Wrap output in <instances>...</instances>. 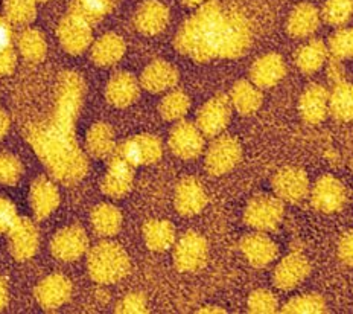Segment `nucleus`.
Wrapping results in <instances>:
<instances>
[{
	"label": "nucleus",
	"mask_w": 353,
	"mask_h": 314,
	"mask_svg": "<svg viewBox=\"0 0 353 314\" xmlns=\"http://www.w3.org/2000/svg\"><path fill=\"white\" fill-rule=\"evenodd\" d=\"M87 151L93 157L112 156L114 151V135L107 124H94L87 135Z\"/></svg>",
	"instance_id": "nucleus-30"
},
{
	"label": "nucleus",
	"mask_w": 353,
	"mask_h": 314,
	"mask_svg": "<svg viewBox=\"0 0 353 314\" xmlns=\"http://www.w3.org/2000/svg\"><path fill=\"white\" fill-rule=\"evenodd\" d=\"M169 145L181 159H195L204 148V139L200 128L190 122H180L172 128Z\"/></svg>",
	"instance_id": "nucleus-9"
},
{
	"label": "nucleus",
	"mask_w": 353,
	"mask_h": 314,
	"mask_svg": "<svg viewBox=\"0 0 353 314\" xmlns=\"http://www.w3.org/2000/svg\"><path fill=\"white\" fill-rule=\"evenodd\" d=\"M116 311L119 313H146L148 308H146V301L142 295H128L127 297H123L122 301L117 304Z\"/></svg>",
	"instance_id": "nucleus-44"
},
{
	"label": "nucleus",
	"mask_w": 353,
	"mask_h": 314,
	"mask_svg": "<svg viewBox=\"0 0 353 314\" xmlns=\"http://www.w3.org/2000/svg\"><path fill=\"white\" fill-rule=\"evenodd\" d=\"M329 113L343 122L352 119V86L349 83L334 84L329 93Z\"/></svg>",
	"instance_id": "nucleus-33"
},
{
	"label": "nucleus",
	"mask_w": 353,
	"mask_h": 314,
	"mask_svg": "<svg viewBox=\"0 0 353 314\" xmlns=\"http://www.w3.org/2000/svg\"><path fill=\"white\" fill-rule=\"evenodd\" d=\"M300 113L307 124H320L329 113V92L323 86H309L300 98Z\"/></svg>",
	"instance_id": "nucleus-17"
},
{
	"label": "nucleus",
	"mask_w": 353,
	"mask_h": 314,
	"mask_svg": "<svg viewBox=\"0 0 353 314\" xmlns=\"http://www.w3.org/2000/svg\"><path fill=\"white\" fill-rule=\"evenodd\" d=\"M200 313H224V310L216 308V306H205V308L200 310Z\"/></svg>",
	"instance_id": "nucleus-52"
},
{
	"label": "nucleus",
	"mask_w": 353,
	"mask_h": 314,
	"mask_svg": "<svg viewBox=\"0 0 353 314\" xmlns=\"http://www.w3.org/2000/svg\"><path fill=\"white\" fill-rule=\"evenodd\" d=\"M21 176V164L11 155H0V184L16 185Z\"/></svg>",
	"instance_id": "nucleus-41"
},
{
	"label": "nucleus",
	"mask_w": 353,
	"mask_h": 314,
	"mask_svg": "<svg viewBox=\"0 0 353 314\" xmlns=\"http://www.w3.org/2000/svg\"><path fill=\"white\" fill-rule=\"evenodd\" d=\"M252 29L245 16L219 2H205L180 28L175 48L195 61L238 58L250 48Z\"/></svg>",
	"instance_id": "nucleus-2"
},
{
	"label": "nucleus",
	"mask_w": 353,
	"mask_h": 314,
	"mask_svg": "<svg viewBox=\"0 0 353 314\" xmlns=\"http://www.w3.org/2000/svg\"><path fill=\"white\" fill-rule=\"evenodd\" d=\"M16 68V54L11 50L0 54V75H8Z\"/></svg>",
	"instance_id": "nucleus-47"
},
{
	"label": "nucleus",
	"mask_w": 353,
	"mask_h": 314,
	"mask_svg": "<svg viewBox=\"0 0 353 314\" xmlns=\"http://www.w3.org/2000/svg\"><path fill=\"white\" fill-rule=\"evenodd\" d=\"M283 218V204L276 197L259 195L248 203L245 223L257 230H273Z\"/></svg>",
	"instance_id": "nucleus-4"
},
{
	"label": "nucleus",
	"mask_w": 353,
	"mask_h": 314,
	"mask_svg": "<svg viewBox=\"0 0 353 314\" xmlns=\"http://www.w3.org/2000/svg\"><path fill=\"white\" fill-rule=\"evenodd\" d=\"M205 203H208V195L196 179H185L176 188L175 206L181 215H195L201 213Z\"/></svg>",
	"instance_id": "nucleus-19"
},
{
	"label": "nucleus",
	"mask_w": 353,
	"mask_h": 314,
	"mask_svg": "<svg viewBox=\"0 0 353 314\" xmlns=\"http://www.w3.org/2000/svg\"><path fill=\"white\" fill-rule=\"evenodd\" d=\"M60 202L57 188L48 179L40 177L31 188V204L37 218H46L55 210Z\"/></svg>",
	"instance_id": "nucleus-25"
},
{
	"label": "nucleus",
	"mask_w": 353,
	"mask_h": 314,
	"mask_svg": "<svg viewBox=\"0 0 353 314\" xmlns=\"http://www.w3.org/2000/svg\"><path fill=\"white\" fill-rule=\"evenodd\" d=\"M6 302H8V291H6L5 282L0 279V310L5 308Z\"/></svg>",
	"instance_id": "nucleus-49"
},
{
	"label": "nucleus",
	"mask_w": 353,
	"mask_h": 314,
	"mask_svg": "<svg viewBox=\"0 0 353 314\" xmlns=\"http://www.w3.org/2000/svg\"><path fill=\"white\" fill-rule=\"evenodd\" d=\"M12 49V29L10 21L0 17V54Z\"/></svg>",
	"instance_id": "nucleus-45"
},
{
	"label": "nucleus",
	"mask_w": 353,
	"mask_h": 314,
	"mask_svg": "<svg viewBox=\"0 0 353 314\" xmlns=\"http://www.w3.org/2000/svg\"><path fill=\"white\" fill-rule=\"evenodd\" d=\"M232 107L225 97H216L205 102L198 113V128L205 136H216L230 121Z\"/></svg>",
	"instance_id": "nucleus-8"
},
{
	"label": "nucleus",
	"mask_w": 353,
	"mask_h": 314,
	"mask_svg": "<svg viewBox=\"0 0 353 314\" xmlns=\"http://www.w3.org/2000/svg\"><path fill=\"white\" fill-rule=\"evenodd\" d=\"M340 258L347 262L350 266L352 264V235L350 233H345L343 235L341 241H340Z\"/></svg>",
	"instance_id": "nucleus-48"
},
{
	"label": "nucleus",
	"mask_w": 353,
	"mask_h": 314,
	"mask_svg": "<svg viewBox=\"0 0 353 314\" xmlns=\"http://www.w3.org/2000/svg\"><path fill=\"white\" fill-rule=\"evenodd\" d=\"M88 247V238L85 237L84 230L77 226L63 229L58 232L52 239L50 249L57 258L61 261H75L79 257H83Z\"/></svg>",
	"instance_id": "nucleus-15"
},
{
	"label": "nucleus",
	"mask_w": 353,
	"mask_h": 314,
	"mask_svg": "<svg viewBox=\"0 0 353 314\" xmlns=\"http://www.w3.org/2000/svg\"><path fill=\"white\" fill-rule=\"evenodd\" d=\"M8 127H10L8 116L5 115V112L0 110V137H2L6 131H8Z\"/></svg>",
	"instance_id": "nucleus-50"
},
{
	"label": "nucleus",
	"mask_w": 353,
	"mask_h": 314,
	"mask_svg": "<svg viewBox=\"0 0 353 314\" xmlns=\"http://www.w3.org/2000/svg\"><path fill=\"white\" fill-rule=\"evenodd\" d=\"M116 153L127 160L132 168L156 164L161 157V144L156 136L141 135L125 141Z\"/></svg>",
	"instance_id": "nucleus-7"
},
{
	"label": "nucleus",
	"mask_w": 353,
	"mask_h": 314,
	"mask_svg": "<svg viewBox=\"0 0 353 314\" xmlns=\"http://www.w3.org/2000/svg\"><path fill=\"white\" fill-rule=\"evenodd\" d=\"M174 259L181 272H196L208 261V243L200 233L189 232L176 244Z\"/></svg>",
	"instance_id": "nucleus-6"
},
{
	"label": "nucleus",
	"mask_w": 353,
	"mask_h": 314,
	"mask_svg": "<svg viewBox=\"0 0 353 314\" xmlns=\"http://www.w3.org/2000/svg\"><path fill=\"white\" fill-rule=\"evenodd\" d=\"M335 60H345L352 57V29H340L329 39V49Z\"/></svg>",
	"instance_id": "nucleus-39"
},
{
	"label": "nucleus",
	"mask_w": 353,
	"mask_h": 314,
	"mask_svg": "<svg viewBox=\"0 0 353 314\" xmlns=\"http://www.w3.org/2000/svg\"><path fill=\"white\" fill-rule=\"evenodd\" d=\"M179 81V74L166 61H154L142 74V86L146 90L159 93L171 89Z\"/></svg>",
	"instance_id": "nucleus-24"
},
{
	"label": "nucleus",
	"mask_w": 353,
	"mask_h": 314,
	"mask_svg": "<svg viewBox=\"0 0 353 314\" xmlns=\"http://www.w3.org/2000/svg\"><path fill=\"white\" fill-rule=\"evenodd\" d=\"M232 102L241 115H253L262 104V95L256 86L239 81L232 89Z\"/></svg>",
	"instance_id": "nucleus-32"
},
{
	"label": "nucleus",
	"mask_w": 353,
	"mask_h": 314,
	"mask_svg": "<svg viewBox=\"0 0 353 314\" xmlns=\"http://www.w3.org/2000/svg\"><path fill=\"white\" fill-rule=\"evenodd\" d=\"M143 235L151 251H166L175 239V229L169 222H150L145 224Z\"/></svg>",
	"instance_id": "nucleus-31"
},
{
	"label": "nucleus",
	"mask_w": 353,
	"mask_h": 314,
	"mask_svg": "<svg viewBox=\"0 0 353 314\" xmlns=\"http://www.w3.org/2000/svg\"><path fill=\"white\" fill-rule=\"evenodd\" d=\"M326 58L327 46L321 40H312L299 49L296 63L303 74H314L325 64Z\"/></svg>",
	"instance_id": "nucleus-29"
},
{
	"label": "nucleus",
	"mask_w": 353,
	"mask_h": 314,
	"mask_svg": "<svg viewBox=\"0 0 353 314\" xmlns=\"http://www.w3.org/2000/svg\"><path fill=\"white\" fill-rule=\"evenodd\" d=\"M273 188L279 199L290 203H300L307 195L309 181L299 168H283L273 179Z\"/></svg>",
	"instance_id": "nucleus-11"
},
{
	"label": "nucleus",
	"mask_w": 353,
	"mask_h": 314,
	"mask_svg": "<svg viewBox=\"0 0 353 314\" xmlns=\"http://www.w3.org/2000/svg\"><path fill=\"white\" fill-rule=\"evenodd\" d=\"M168 20L169 12L163 3L157 0H146L136 11L134 25L145 35H156L166 28Z\"/></svg>",
	"instance_id": "nucleus-18"
},
{
	"label": "nucleus",
	"mask_w": 353,
	"mask_h": 314,
	"mask_svg": "<svg viewBox=\"0 0 353 314\" xmlns=\"http://www.w3.org/2000/svg\"><path fill=\"white\" fill-rule=\"evenodd\" d=\"M19 49L29 61H41L46 55V41L39 31L28 29L19 39Z\"/></svg>",
	"instance_id": "nucleus-35"
},
{
	"label": "nucleus",
	"mask_w": 353,
	"mask_h": 314,
	"mask_svg": "<svg viewBox=\"0 0 353 314\" xmlns=\"http://www.w3.org/2000/svg\"><path fill=\"white\" fill-rule=\"evenodd\" d=\"M8 233L11 253L14 257L19 261L34 257L37 247H39V232H37L32 222L26 220V218H20V220L17 218Z\"/></svg>",
	"instance_id": "nucleus-14"
},
{
	"label": "nucleus",
	"mask_w": 353,
	"mask_h": 314,
	"mask_svg": "<svg viewBox=\"0 0 353 314\" xmlns=\"http://www.w3.org/2000/svg\"><path fill=\"white\" fill-rule=\"evenodd\" d=\"M241 155V145L236 139L223 136L210 145L205 156V168L213 176H223L238 165Z\"/></svg>",
	"instance_id": "nucleus-5"
},
{
	"label": "nucleus",
	"mask_w": 353,
	"mask_h": 314,
	"mask_svg": "<svg viewBox=\"0 0 353 314\" xmlns=\"http://www.w3.org/2000/svg\"><path fill=\"white\" fill-rule=\"evenodd\" d=\"M6 14L12 23L26 25L35 16L34 0H6Z\"/></svg>",
	"instance_id": "nucleus-38"
},
{
	"label": "nucleus",
	"mask_w": 353,
	"mask_h": 314,
	"mask_svg": "<svg viewBox=\"0 0 353 314\" xmlns=\"http://www.w3.org/2000/svg\"><path fill=\"white\" fill-rule=\"evenodd\" d=\"M205 2H209V0H183V3L188 6H201Z\"/></svg>",
	"instance_id": "nucleus-51"
},
{
	"label": "nucleus",
	"mask_w": 353,
	"mask_h": 314,
	"mask_svg": "<svg viewBox=\"0 0 353 314\" xmlns=\"http://www.w3.org/2000/svg\"><path fill=\"white\" fill-rule=\"evenodd\" d=\"M242 252L254 267H265L277 257V247L268 237L262 233H252L241 243Z\"/></svg>",
	"instance_id": "nucleus-22"
},
{
	"label": "nucleus",
	"mask_w": 353,
	"mask_h": 314,
	"mask_svg": "<svg viewBox=\"0 0 353 314\" xmlns=\"http://www.w3.org/2000/svg\"><path fill=\"white\" fill-rule=\"evenodd\" d=\"M92 224L101 237H113L121 229L122 215L112 204H101L93 210Z\"/></svg>",
	"instance_id": "nucleus-34"
},
{
	"label": "nucleus",
	"mask_w": 353,
	"mask_h": 314,
	"mask_svg": "<svg viewBox=\"0 0 353 314\" xmlns=\"http://www.w3.org/2000/svg\"><path fill=\"white\" fill-rule=\"evenodd\" d=\"M16 220L17 214L14 204L10 200L3 199V197H0V233L8 232Z\"/></svg>",
	"instance_id": "nucleus-43"
},
{
	"label": "nucleus",
	"mask_w": 353,
	"mask_h": 314,
	"mask_svg": "<svg viewBox=\"0 0 353 314\" xmlns=\"http://www.w3.org/2000/svg\"><path fill=\"white\" fill-rule=\"evenodd\" d=\"M58 37L69 54H83L92 41V29L84 20L70 14L58 28Z\"/></svg>",
	"instance_id": "nucleus-12"
},
{
	"label": "nucleus",
	"mask_w": 353,
	"mask_h": 314,
	"mask_svg": "<svg viewBox=\"0 0 353 314\" xmlns=\"http://www.w3.org/2000/svg\"><path fill=\"white\" fill-rule=\"evenodd\" d=\"M139 97V84L136 78L121 72L114 75L107 86V99L116 107H127Z\"/></svg>",
	"instance_id": "nucleus-26"
},
{
	"label": "nucleus",
	"mask_w": 353,
	"mask_h": 314,
	"mask_svg": "<svg viewBox=\"0 0 353 314\" xmlns=\"http://www.w3.org/2000/svg\"><path fill=\"white\" fill-rule=\"evenodd\" d=\"M327 75H329V81L332 84L344 81V68L340 60H335V58L330 60L329 68H327Z\"/></svg>",
	"instance_id": "nucleus-46"
},
{
	"label": "nucleus",
	"mask_w": 353,
	"mask_h": 314,
	"mask_svg": "<svg viewBox=\"0 0 353 314\" xmlns=\"http://www.w3.org/2000/svg\"><path fill=\"white\" fill-rule=\"evenodd\" d=\"M116 0H72L70 14L88 25H97L114 8Z\"/></svg>",
	"instance_id": "nucleus-27"
},
{
	"label": "nucleus",
	"mask_w": 353,
	"mask_h": 314,
	"mask_svg": "<svg viewBox=\"0 0 353 314\" xmlns=\"http://www.w3.org/2000/svg\"><path fill=\"white\" fill-rule=\"evenodd\" d=\"M321 16L332 26L345 25L352 16V0H326Z\"/></svg>",
	"instance_id": "nucleus-37"
},
{
	"label": "nucleus",
	"mask_w": 353,
	"mask_h": 314,
	"mask_svg": "<svg viewBox=\"0 0 353 314\" xmlns=\"http://www.w3.org/2000/svg\"><path fill=\"white\" fill-rule=\"evenodd\" d=\"M248 310L252 313H274L277 310V299L267 290H257L248 299Z\"/></svg>",
	"instance_id": "nucleus-42"
},
{
	"label": "nucleus",
	"mask_w": 353,
	"mask_h": 314,
	"mask_svg": "<svg viewBox=\"0 0 353 314\" xmlns=\"http://www.w3.org/2000/svg\"><path fill=\"white\" fill-rule=\"evenodd\" d=\"M190 107V101L183 92H172L163 98L160 113L166 121H176L185 116Z\"/></svg>",
	"instance_id": "nucleus-36"
},
{
	"label": "nucleus",
	"mask_w": 353,
	"mask_h": 314,
	"mask_svg": "<svg viewBox=\"0 0 353 314\" xmlns=\"http://www.w3.org/2000/svg\"><path fill=\"white\" fill-rule=\"evenodd\" d=\"M125 54V43L116 34H105L92 48V58L98 66H113Z\"/></svg>",
	"instance_id": "nucleus-28"
},
{
	"label": "nucleus",
	"mask_w": 353,
	"mask_h": 314,
	"mask_svg": "<svg viewBox=\"0 0 353 314\" xmlns=\"http://www.w3.org/2000/svg\"><path fill=\"white\" fill-rule=\"evenodd\" d=\"M108 164V171L102 181V191L110 197H122L131 189L132 166L116 151L112 153Z\"/></svg>",
	"instance_id": "nucleus-13"
},
{
	"label": "nucleus",
	"mask_w": 353,
	"mask_h": 314,
	"mask_svg": "<svg viewBox=\"0 0 353 314\" xmlns=\"http://www.w3.org/2000/svg\"><path fill=\"white\" fill-rule=\"evenodd\" d=\"M311 202L314 208L321 213H338L345 203V189L341 181H338L335 177L325 176L315 184Z\"/></svg>",
	"instance_id": "nucleus-10"
},
{
	"label": "nucleus",
	"mask_w": 353,
	"mask_h": 314,
	"mask_svg": "<svg viewBox=\"0 0 353 314\" xmlns=\"http://www.w3.org/2000/svg\"><path fill=\"white\" fill-rule=\"evenodd\" d=\"M84 83L79 75L65 72L57 89V102L52 118L34 126L28 131L31 142L43 164L63 184H77L85 176L87 159L75 139V119L83 104Z\"/></svg>",
	"instance_id": "nucleus-1"
},
{
	"label": "nucleus",
	"mask_w": 353,
	"mask_h": 314,
	"mask_svg": "<svg viewBox=\"0 0 353 314\" xmlns=\"http://www.w3.org/2000/svg\"><path fill=\"white\" fill-rule=\"evenodd\" d=\"M320 26V14L314 5L303 2L297 5L288 19V32L296 39L312 35Z\"/></svg>",
	"instance_id": "nucleus-23"
},
{
	"label": "nucleus",
	"mask_w": 353,
	"mask_h": 314,
	"mask_svg": "<svg viewBox=\"0 0 353 314\" xmlns=\"http://www.w3.org/2000/svg\"><path fill=\"white\" fill-rule=\"evenodd\" d=\"M70 290V282L64 276L54 275L37 287V299L46 310H55L68 301Z\"/></svg>",
	"instance_id": "nucleus-21"
},
{
	"label": "nucleus",
	"mask_w": 353,
	"mask_h": 314,
	"mask_svg": "<svg viewBox=\"0 0 353 314\" xmlns=\"http://www.w3.org/2000/svg\"><path fill=\"white\" fill-rule=\"evenodd\" d=\"M309 273V264L303 255L292 253L277 266L274 282L279 288L291 290L297 287Z\"/></svg>",
	"instance_id": "nucleus-20"
},
{
	"label": "nucleus",
	"mask_w": 353,
	"mask_h": 314,
	"mask_svg": "<svg viewBox=\"0 0 353 314\" xmlns=\"http://www.w3.org/2000/svg\"><path fill=\"white\" fill-rule=\"evenodd\" d=\"M130 259L121 246L101 243L88 257V272L97 282L114 284L128 273Z\"/></svg>",
	"instance_id": "nucleus-3"
},
{
	"label": "nucleus",
	"mask_w": 353,
	"mask_h": 314,
	"mask_svg": "<svg viewBox=\"0 0 353 314\" xmlns=\"http://www.w3.org/2000/svg\"><path fill=\"white\" fill-rule=\"evenodd\" d=\"M285 313H323L326 311V304L317 295H306L285 305Z\"/></svg>",
	"instance_id": "nucleus-40"
},
{
	"label": "nucleus",
	"mask_w": 353,
	"mask_h": 314,
	"mask_svg": "<svg viewBox=\"0 0 353 314\" xmlns=\"http://www.w3.org/2000/svg\"><path fill=\"white\" fill-rule=\"evenodd\" d=\"M285 74L286 68L282 57L277 54H267L254 61L252 70H250V78L256 87L268 89L281 81Z\"/></svg>",
	"instance_id": "nucleus-16"
}]
</instances>
